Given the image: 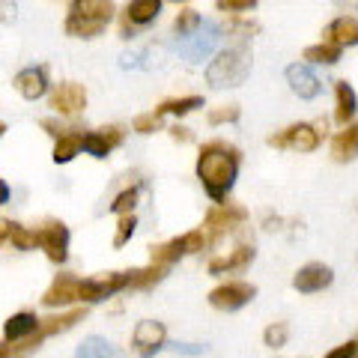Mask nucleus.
<instances>
[{
	"label": "nucleus",
	"mask_w": 358,
	"mask_h": 358,
	"mask_svg": "<svg viewBox=\"0 0 358 358\" xmlns=\"http://www.w3.org/2000/svg\"><path fill=\"white\" fill-rule=\"evenodd\" d=\"M254 260V248L251 245H236L230 254L224 257H215V260H209V272L212 275H233V272H245V268L251 266Z\"/></svg>",
	"instance_id": "18"
},
{
	"label": "nucleus",
	"mask_w": 358,
	"mask_h": 358,
	"mask_svg": "<svg viewBox=\"0 0 358 358\" xmlns=\"http://www.w3.org/2000/svg\"><path fill=\"white\" fill-rule=\"evenodd\" d=\"M322 42L343 48V45H358V18L352 15H341L322 30Z\"/></svg>",
	"instance_id": "19"
},
{
	"label": "nucleus",
	"mask_w": 358,
	"mask_h": 358,
	"mask_svg": "<svg viewBox=\"0 0 358 358\" xmlns=\"http://www.w3.org/2000/svg\"><path fill=\"white\" fill-rule=\"evenodd\" d=\"M248 218V209L245 206H236V203H215L209 212H206V218H203V230L212 236V242H215L224 230H233V227H239V224Z\"/></svg>",
	"instance_id": "10"
},
{
	"label": "nucleus",
	"mask_w": 358,
	"mask_h": 358,
	"mask_svg": "<svg viewBox=\"0 0 358 358\" xmlns=\"http://www.w3.org/2000/svg\"><path fill=\"white\" fill-rule=\"evenodd\" d=\"M36 331H39V317H36V313L18 310V313H13V317L3 322V343L18 346V343L30 341Z\"/></svg>",
	"instance_id": "16"
},
{
	"label": "nucleus",
	"mask_w": 358,
	"mask_h": 358,
	"mask_svg": "<svg viewBox=\"0 0 358 358\" xmlns=\"http://www.w3.org/2000/svg\"><path fill=\"white\" fill-rule=\"evenodd\" d=\"M167 343V329L159 320H141L131 331V350L141 358H152L155 352H162Z\"/></svg>",
	"instance_id": "8"
},
{
	"label": "nucleus",
	"mask_w": 358,
	"mask_h": 358,
	"mask_svg": "<svg viewBox=\"0 0 358 358\" xmlns=\"http://www.w3.org/2000/svg\"><path fill=\"white\" fill-rule=\"evenodd\" d=\"M9 239V221L6 218H0V245H3Z\"/></svg>",
	"instance_id": "42"
},
{
	"label": "nucleus",
	"mask_w": 358,
	"mask_h": 358,
	"mask_svg": "<svg viewBox=\"0 0 358 358\" xmlns=\"http://www.w3.org/2000/svg\"><path fill=\"white\" fill-rule=\"evenodd\" d=\"M239 162H242L239 150L227 141H209L200 147L197 179L215 203H224V197L230 194V188L239 176Z\"/></svg>",
	"instance_id": "1"
},
{
	"label": "nucleus",
	"mask_w": 358,
	"mask_h": 358,
	"mask_svg": "<svg viewBox=\"0 0 358 358\" xmlns=\"http://www.w3.org/2000/svg\"><path fill=\"white\" fill-rule=\"evenodd\" d=\"M134 230H138V218H134V212H131V215H120L117 233H114V245H117V248H122V245L134 236Z\"/></svg>",
	"instance_id": "33"
},
{
	"label": "nucleus",
	"mask_w": 358,
	"mask_h": 358,
	"mask_svg": "<svg viewBox=\"0 0 358 358\" xmlns=\"http://www.w3.org/2000/svg\"><path fill=\"white\" fill-rule=\"evenodd\" d=\"M48 108L54 110V114H60V117L81 114V110L87 108V90L81 84H75V81H63L57 87H51Z\"/></svg>",
	"instance_id": "7"
},
{
	"label": "nucleus",
	"mask_w": 358,
	"mask_h": 358,
	"mask_svg": "<svg viewBox=\"0 0 358 358\" xmlns=\"http://www.w3.org/2000/svg\"><path fill=\"white\" fill-rule=\"evenodd\" d=\"M287 338H289L287 322H272V326L263 331V341H266V346H272V350H281V346L287 343Z\"/></svg>",
	"instance_id": "34"
},
{
	"label": "nucleus",
	"mask_w": 358,
	"mask_h": 358,
	"mask_svg": "<svg viewBox=\"0 0 358 358\" xmlns=\"http://www.w3.org/2000/svg\"><path fill=\"white\" fill-rule=\"evenodd\" d=\"M308 63H322V66H334L341 60V48H334V45H326V42H320V45H308L305 54H301Z\"/></svg>",
	"instance_id": "30"
},
{
	"label": "nucleus",
	"mask_w": 358,
	"mask_h": 358,
	"mask_svg": "<svg viewBox=\"0 0 358 358\" xmlns=\"http://www.w3.org/2000/svg\"><path fill=\"white\" fill-rule=\"evenodd\" d=\"M129 284V272H108V275H96V278H81L78 281V301L87 305H99L110 296L122 293Z\"/></svg>",
	"instance_id": "4"
},
{
	"label": "nucleus",
	"mask_w": 358,
	"mask_h": 358,
	"mask_svg": "<svg viewBox=\"0 0 358 358\" xmlns=\"http://www.w3.org/2000/svg\"><path fill=\"white\" fill-rule=\"evenodd\" d=\"M334 102H338V108H334V120H338L341 126H350V120L358 110V99H355V90L346 84L343 78L334 81Z\"/></svg>",
	"instance_id": "21"
},
{
	"label": "nucleus",
	"mask_w": 358,
	"mask_h": 358,
	"mask_svg": "<svg viewBox=\"0 0 358 358\" xmlns=\"http://www.w3.org/2000/svg\"><path fill=\"white\" fill-rule=\"evenodd\" d=\"M9 242H13L18 251H33L36 248L33 227H24V224H18V221H9Z\"/></svg>",
	"instance_id": "32"
},
{
	"label": "nucleus",
	"mask_w": 358,
	"mask_h": 358,
	"mask_svg": "<svg viewBox=\"0 0 358 358\" xmlns=\"http://www.w3.org/2000/svg\"><path fill=\"white\" fill-rule=\"evenodd\" d=\"M138 194H141V188H138V185L122 188V192L114 197V203H110L108 209L114 212V215H131V212H134V203H138Z\"/></svg>",
	"instance_id": "31"
},
{
	"label": "nucleus",
	"mask_w": 358,
	"mask_h": 358,
	"mask_svg": "<svg viewBox=\"0 0 358 358\" xmlns=\"http://www.w3.org/2000/svg\"><path fill=\"white\" fill-rule=\"evenodd\" d=\"M355 358H358V343H355Z\"/></svg>",
	"instance_id": "46"
},
{
	"label": "nucleus",
	"mask_w": 358,
	"mask_h": 358,
	"mask_svg": "<svg viewBox=\"0 0 358 358\" xmlns=\"http://www.w3.org/2000/svg\"><path fill=\"white\" fill-rule=\"evenodd\" d=\"M176 245H179V251H182V257L185 254H200L203 248L212 245V236L200 227V230H188V233H182V236H176Z\"/></svg>",
	"instance_id": "29"
},
{
	"label": "nucleus",
	"mask_w": 358,
	"mask_h": 358,
	"mask_svg": "<svg viewBox=\"0 0 358 358\" xmlns=\"http://www.w3.org/2000/svg\"><path fill=\"white\" fill-rule=\"evenodd\" d=\"M173 352H182V355H200V352H206V346H200V343H173L171 346Z\"/></svg>",
	"instance_id": "39"
},
{
	"label": "nucleus",
	"mask_w": 358,
	"mask_h": 358,
	"mask_svg": "<svg viewBox=\"0 0 358 358\" xmlns=\"http://www.w3.org/2000/svg\"><path fill=\"white\" fill-rule=\"evenodd\" d=\"M167 275V268L164 266H143V268H134V272H129V284L126 289H150L162 281V278Z\"/></svg>",
	"instance_id": "25"
},
{
	"label": "nucleus",
	"mask_w": 358,
	"mask_h": 358,
	"mask_svg": "<svg viewBox=\"0 0 358 358\" xmlns=\"http://www.w3.org/2000/svg\"><path fill=\"white\" fill-rule=\"evenodd\" d=\"M218 13H230V15H242V13H254L257 0H218Z\"/></svg>",
	"instance_id": "37"
},
{
	"label": "nucleus",
	"mask_w": 358,
	"mask_h": 358,
	"mask_svg": "<svg viewBox=\"0 0 358 358\" xmlns=\"http://www.w3.org/2000/svg\"><path fill=\"white\" fill-rule=\"evenodd\" d=\"M171 138H173V141H182V143H185V141H192V131H188L185 126H173V129H171Z\"/></svg>",
	"instance_id": "40"
},
{
	"label": "nucleus",
	"mask_w": 358,
	"mask_h": 358,
	"mask_svg": "<svg viewBox=\"0 0 358 358\" xmlns=\"http://www.w3.org/2000/svg\"><path fill=\"white\" fill-rule=\"evenodd\" d=\"M78 281H81V278H75L69 272L57 275L51 281V287L45 289L42 305L45 308H66V305H72V301H78Z\"/></svg>",
	"instance_id": "15"
},
{
	"label": "nucleus",
	"mask_w": 358,
	"mask_h": 358,
	"mask_svg": "<svg viewBox=\"0 0 358 358\" xmlns=\"http://www.w3.org/2000/svg\"><path fill=\"white\" fill-rule=\"evenodd\" d=\"M69 15L110 24V18H114V3H110V0H75V3H69Z\"/></svg>",
	"instance_id": "22"
},
{
	"label": "nucleus",
	"mask_w": 358,
	"mask_h": 358,
	"mask_svg": "<svg viewBox=\"0 0 358 358\" xmlns=\"http://www.w3.org/2000/svg\"><path fill=\"white\" fill-rule=\"evenodd\" d=\"M257 296V287L248 281H227L209 293V305L215 310H239Z\"/></svg>",
	"instance_id": "9"
},
{
	"label": "nucleus",
	"mask_w": 358,
	"mask_h": 358,
	"mask_svg": "<svg viewBox=\"0 0 358 358\" xmlns=\"http://www.w3.org/2000/svg\"><path fill=\"white\" fill-rule=\"evenodd\" d=\"M3 134H6V122L0 120V138H3Z\"/></svg>",
	"instance_id": "44"
},
{
	"label": "nucleus",
	"mask_w": 358,
	"mask_h": 358,
	"mask_svg": "<svg viewBox=\"0 0 358 358\" xmlns=\"http://www.w3.org/2000/svg\"><path fill=\"white\" fill-rule=\"evenodd\" d=\"M203 108V96H182V99H167V102H162L159 108H155V114L164 117V114H173V117H185L192 114V110Z\"/></svg>",
	"instance_id": "26"
},
{
	"label": "nucleus",
	"mask_w": 358,
	"mask_h": 358,
	"mask_svg": "<svg viewBox=\"0 0 358 358\" xmlns=\"http://www.w3.org/2000/svg\"><path fill=\"white\" fill-rule=\"evenodd\" d=\"M200 24H203V18H200V13L194 6H182L176 13L173 18V33H176V39H185V36H192L194 30H200Z\"/></svg>",
	"instance_id": "28"
},
{
	"label": "nucleus",
	"mask_w": 358,
	"mask_h": 358,
	"mask_svg": "<svg viewBox=\"0 0 358 358\" xmlns=\"http://www.w3.org/2000/svg\"><path fill=\"white\" fill-rule=\"evenodd\" d=\"M251 72V51L245 45H230L215 54V60L206 66V81L215 87V90H224V87H239L245 78Z\"/></svg>",
	"instance_id": "2"
},
{
	"label": "nucleus",
	"mask_w": 358,
	"mask_h": 358,
	"mask_svg": "<svg viewBox=\"0 0 358 358\" xmlns=\"http://www.w3.org/2000/svg\"><path fill=\"white\" fill-rule=\"evenodd\" d=\"M9 197H13V188H9V185L3 182V179H0V206L9 203Z\"/></svg>",
	"instance_id": "41"
},
{
	"label": "nucleus",
	"mask_w": 358,
	"mask_h": 358,
	"mask_svg": "<svg viewBox=\"0 0 358 358\" xmlns=\"http://www.w3.org/2000/svg\"><path fill=\"white\" fill-rule=\"evenodd\" d=\"M287 84H289V90L299 96V99H317L320 96V78L313 75L308 66H301V63H289L287 66Z\"/></svg>",
	"instance_id": "17"
},
{
	"label": "nucleus",
	"mask_w": 358,
	"mask_h": 358,
	"mask_svg": "<svg viewBox=\"0 0 358 358\" xmlns=\"http://www.w3.org/2000/svg\"><path fill=\"white\" fill-rule=\"evenodd\" d=\"M331 281H334L331 266H326V263H308V266H301L296 272L293 287L299 289V293H320V289L331 287Z\"/></svg>",
	"instance_id": "13"
},
{
	"label": "nucleus",
	"mask_w": 358,
	"mask_h": 358,
	"mask_svg": "<svg viewBox=\"0 0 358 358\" xmlns=\"http://www.w3.org/2000/svg\"><path fill=\"white\" fill-rule=\"evenodd\" d=\"M131 129L138 134H152V131L162 129V117L155 114V110H152V114H141V117L131 120Z\"/></svg>",
	"instance_id": "36"
},
{
	"label": "nucleus",
	"mask_w": 358,
	"mask_h": 358,
	"mask_svg": "<svg viewBox=\"0 0 358 358\" xmlns=\"http://www.w3.org/2000/svg\"><path fill=\"white\" fill-rule=\"evenodd\" d=\"M331 159L334 162H352V159H358V122H350V126H343V131L334 134Z\"/></svg>",
	"instance_id": "20"
},
{
	"label": "nucleus",
	"mask_w": 358,
	"mask_h": 358,
	"mask_svg": "<svg viewBox=\"0 0 358 358\" xmlns=\"http://www.w3.org/2000/svg\"><path fill=\"white\" fill-rule=\"evenodd\" d=\"M0 358H13V350H9V343H0Z\"/></svg>",
	"instance_id": "43"
},
{
	"label": "nucleus",
	"mask_w": 358,
	"mask_h": 358,
	"mask_svg": "<svg viewBox=\"0 0 358 358\" xmlns=\"http://www.w3.org/2000/svg\"><path fill=\"white\" fill-rule=\"evenodd\" d=\"M326 358H355V341H346L341 346H334L331 352H326Z\"/></svg>",
	"instance_id": "38"
},
{
	"label": "nucleus",
	"mask_w": 358,
	"mask_h": 358,
	"mask_svg": "<svg viewBox=\"0 0 358 358\" xmlns=\"http://www.w3.org/2000/svg\"><path fill=\"white\" fill-rule=\"evenodd\" d=\"M81 138H84V131H78V129H66L60 138H54V152H51L54 164H69L81 152Z\"/></svg>",
	"instance_id": "23"
},
{
	"label": "nucleus",
	"mask_w": 358,
	"mask_h": 358,
	"mask_svg": "<svg viewBox=\"0 0 358 358\" xmlns=\"http://www.w3.org/2000/svg\"><path fill=\"white\" fill-rule=\"evenodd\" d=\"M239 120V105H221L209 110V126H224V122Z\"/></svg>",
	"instance_id": "35"
},
{
	"label": "nucleus",
	"mask_w": 358,
	"mask_h": 358,
	"mask_svg": "<svg viewBox=\"0 0 358 358\" xmlns=\"http://www.w3.org/2000/svg\"><path fill=\"white\" fill-rule=\"evenodd\" d=\"M13 87L18 90L21 99H27V102H36L48 93V66H27V69H21L15 78H13Z\"/></svg>",
	"instance_id": "11"
},
{
	"label": "nucleus",
	"mask_w": 358,
	"mask_h": 358,
	"mask_svg": "<svg viewBox=\"0 0 358 358\" xmlns=\"http://www.w3.org/2000/svg\"><path fill=\"white\" fill-rule=\"evenodd\" d=\"M75 358H120V352H117L105 338L93 334V338H87L81 346H78Z\"/></svg>",
	"instance_id": "27"
},
{
	"label": "nucleus",
	"mask_w": 358,
	"mask_h": 358,
	"mask_svg": "<svg viewBox=\"0 0 358 358\" xmlns=\"http://www.w3.org/2000/svg\"><path fill=\"white\" fill-rule=\"evenodd\" d=\"M66 33L75 39H96L105 33V21H90V18H78V15H66Z\"/></svg>",
	"instance_id": "24"
},
{
	"label": "nucleus",
	"mask_w": 358,
	"mask_h": 358,
	"mask_svg": "<svg viewBox=\"0 0 358 358\" xmlns=\"http://www.w3.org/2000/svg\"><path fill=\"white\" fill-rule=\"evenodd\" d=\"M221 39V30L218 24H209V21H203L200 24V30H194L192 36H185V39H176L173 48L182 54V57L188 63H200V60H206L212 51H215V45Z\"/></svg>",
	"instance_id": "6"
},
{
	"label": "nucleus",
	"mask_w": 358,
	"mask_h": 358,
	"mask_svg": "<svg viewBox=\"0 0 358 358\" xmlns=\"http://www.w3.org/2000/svg\"><path fill=\"white\" fill-rule=\"evenodd\" d=\"M326 131V122H296V126H287L284 131H278L268 138V147L275 150H299V152H313L320 147V134Z\"/></svg>",
	"instance_id": "3"
},
{
	"label": "nucleus",
	"mask_w": 358,
	"mask_h": 358,
	"mask_svg": "<svg viewBox=\"0 0 358 358\" xmlns=\"http://www.w3.org/2000/svg\"><path fill=\"white\" fill-rule=\"evenodd\" d=\"M33 239L51 263H66V257H69V227L63 221H45L39 227H33Z\"/></svg>",
	"instance_id": "5"
},
{
	"label": "nucleus",
	"mask_w": 358,
	"mask_h": 358,
	"mask_svg": "<svg viewBox=\"0 0 358 358\" xmlns=\"http://www.w3.org/2000/svg\"><path fill=\"white\" fill-rule=\"evenodd\" d=\"M162 13V0H131L126 3V13H122V36H129L134 27H147L152 24Z\"/></svg>",
	"instance_id": "14"
},
{
	"label": "nucleus",
	"mask_w": 358,
	"mask_h": 358,
	"mask_svg": "<svg viewBox=\"0 0 358 358\" xmlns=\"http://www.w3.org/2000/svg\"><path fill=\"white\" fill-rule=\"evenodd\" d=\"M122 143V129L120 126H102V129H93L81 138V150L93 159H108L110 150H117Z\"/></svg>",
	"instance_id": "12"
},
{
	"label": "nucleus",
	"mask_w": 358,
	"mask_h": 358,
	"mask_svg": "<svg viewBox=\"0 0 358 358\" xmlns=\"http://www.w3.org/2000/svg\"><path fill=\"white\" fill-rule=\"evenodd\" d=\"M3 9H6V6H0V18H3V15H6V13H3Z\"/></svg>",
	"instance_id": "45"
}]
</instances>
